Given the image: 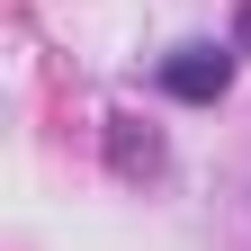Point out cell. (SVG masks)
I'll return each mask as SVG.
<instances>
[{"label":"cell","instance_id":"cell-1","mask_svg":"<svg viewBox=\"0 0 251 251\" xmlns=\"http://www.w3.org/2000/svg\"><path fill=\"white\" fill-rule=\"evenodd\" d=\"M162 81L179 90V99H225V81H233V54H215V45H188L162 63Z\"/></svg>","mask_w":251,"mask_h":251}]
</instances>
